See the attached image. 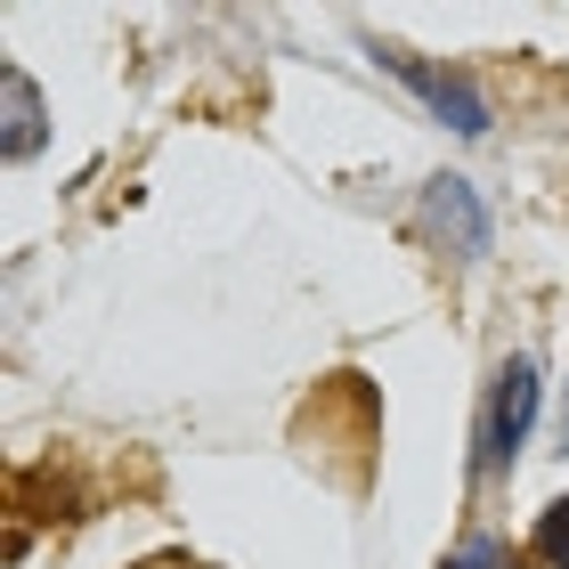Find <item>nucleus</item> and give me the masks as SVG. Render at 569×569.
I'll list each match as a JSON object with an SVG mask.
<instances>
[{
  "instance_id": "obj_1",
  "label": "nucleus",
  "mask_w": 569,
  "mask_h": 569,
  "mask_svg": "<svg viewBox=\"0 0 569 569\" xmlns=\"http://www.w3.org/2000/svg\"><path fill=\"white\" fill-rule=\"evenodd\" d=\"M529 416H537V375H529V358H512V367L488 382V407H480V472H488V480L512 463Z\"/></svg>"
},
{
  "instance_id": "obj_2",
  "label": "nucleus",
  "mask_w": 569,
  "mask_h": 569,
  "mask_svg": "<svg viewBox=\"0 0 569 569\" xmlns=\"http://www.w3.org/2000/svg\"><path fill=\"white\" fill-rule=\"evenodd\" d=\"M391 66H399L407 82H416V90L431 98L439 114H456V131H488V114L472 107V90H463V82H448V73H431V66H416V58H391Z\"/></svg>"
},
{
  "instance_id": "obj_3",
  "label": "nucleus",
  "mask_w": 569,
  "mask_h": 569,
  "mask_svg": "<svg viewBox=\"0 0 569 569\" xmlns=\"http://www.w3.org/2000/svg\"><path fill=\"white\" fill-rule=\"evenodd\" d=\"M431 228H456V244L480 252L488 220H480V203H472V188H463V179H439V188H431Z\"/></svg>"
},
{
  "instance_id": "obj_4",
  "label": "nucleus",
  "mask_w": 569,
  "mask_h": 569,
  "mask_svg": "<svg viewBox=\"0 0 569 569\" xmlns=\"http://www.w3.org/2000/svg\"><path fill=\"white\" fill-rule=\"evenodd\" d=\"M0 98H9V154H33L41 147V90H33V73H0Z\"/></svg>"
},
{
  "instance_id": "obj_5",
  "label": "nucleus",
  "mask_w": 569,
  "mask_h": 569,
  "mask_svg": "<svg viewBox=\"0 0 569 569\" xmlns=\"http://www.w3.org/2000/svg\"><path fill=\"white\" fill-rule=\"evenodd\" d=\"M537 561H546V569H569V505H553L546 521H537Z\"/></svg>"
},
{
  "instance_id": "obj_6",
  "label": "nucleus",
  "mask_w": 569,
  "mask_h": 569,
  "mask_svg": "<svg viewBox=\"0 0 569 569\" xmlns=\"http://www.w3.org/2000/svg\"><path fill=\"white\" fill-rule=\"evenodd\" d=\"M448 569H512V561H505L497 546H488V537H472V546H463V553H456Z\"/></svg>"
},
{
  "instance_id": "obj_7",
  "label": "nucleus",
  "mask_w": 569,
  "mask_h": 569,
  "mask_svg": "<svg viewBox=\"0 0 569 569\" xmlns=\"http://www.w3.org/2000/svg\"><path fill=\"white\" fill-rule=\"evenodd\" d=\"M561 439H569V407H561Z\"/></svg>"
}]
</instances>
